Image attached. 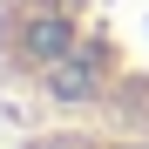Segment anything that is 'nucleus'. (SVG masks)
<instances>
[{
  "label": "nucleus",
  "mask_w": 149,
  "mask_h": 149,
  "mask_svg": "<svg viewBox=\"0 0 149 149\" xmlns=\"http://www.w3.org/2000/svg\"><path fill=\"white\" fill-rule=\"evenodd\" d=\"M34 149H88V142H68V136H61V142H34Z\"/></svg>",
  "instance_id": "nucleus-1"
}]
</instances>
